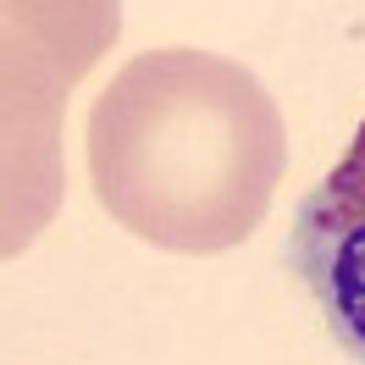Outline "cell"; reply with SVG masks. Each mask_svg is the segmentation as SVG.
<instances>
[{
  "mask_svg": "<svg viewBox=\"0 0 365 365\" xmlns=\"http://www.w3.org/2000/svg\"><path fill=\"white\" fill-rule=\"evenodd\" d=\"M116 39V0H6V232L23 216V194H56V122L67 89Z\"/></svg>",
  "mask_w": 365,
  "mask_h": 365,
  "instance_id": "cell-2",
  "label": "cell"
},
{
  "mask_svg": "<svg viewBox=\"0 0 365 365\" xmlns=\"http://www.w3.org/2000/svg\"><path fill=\"white\" fill-rule=\"evenodd\" d=\"M288 266L327 316V332L365 365V200L316 182L294 210Z\"/></svg>",
  "mask_w": 365,
  "mask_h": 365,
  "instance_id": "cell-3",
  "label": "cell"
},
{
  "mask_svg": "<svg viewBox=\"0 0 365 365\" xmlns=\"http://www.w3.org/2000/svg\"><path fill=\"white\" fill-rule=\"evenodd\" d=\"M89 182L122 232L166 255L244 244L277 200L288 128L272 89L216 50L133 56L94 100Z\"/></svg>",
  "mask_w": 365,
  "mask_h": 365,
  "instance_id": "cell-1",
  "label": "cell"
}]
</instances>
